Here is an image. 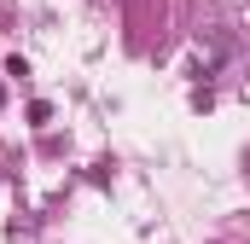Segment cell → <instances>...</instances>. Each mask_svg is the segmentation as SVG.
I'll use <instances>...</instances> for the list:
<instances>
[{
    "instance_id": "obj_1",
    "label": "cell",
    "mask_w": 250,
    "mask_h": 244,
    "mask_svg": "<svg viewBox=\"0 0 250 244\" xmlns=\"http://www.w3.org/2000/svg\"><path fill=\"white\" fill-rule=\"evenodd\" d=\"M0 105H6V93H0Z\"/></svg>"
}]
</instances>
